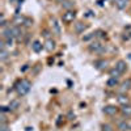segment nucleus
<instances>
[{"mask_svg":"<svg viewBox=\"0 0 131 131\" xmlns=\"http://www.w3.org/2000/svg\"><path fill=\"white\" fill-rule=\"evenodd\" d=\"M28 68H29V67H28V64H25V66H24V67H23V68H21V71H23V72H24V71H26Z\"/></svg>","mask_w":131,"mask_h":131,"instance_id":"473e14b6","label":"nucleus"},{"mask_svg":"<svg viewBox=\"0 0 131 131\" xmlns=\"http://www.w3.org/2000/svg\"><path fill=\"white\" fill-rule=\"evenodd\" d=\"M117 127H118L119 131H127V130H130V125L126 121H119L117 123Z\"/></svg>","mask_w":131,"mask_h":131,"instance_id":"2eb2a0df","label":"nucleus"},{"mask_svg":"<svg viewBox=\"0 0 131 131\" xmlns=\"http://www.w3.org/2000/svg\"><path fill=\"white\" fill-rule=\"evenodd\" d=\"M33 25V20L30 18V17H25V21H24V28H30Z\"/></svg>","mask_w":131,"mask_h":131,"instance_id":"5701e85b","label":"nucleus"},{"mask_svg":"<svg viewBox=\"0 0 131 131\" xmlns=\"http://www.w3.org/2000/svg\"><path fill=\"white\" fill-rule=\"evenodd\" d=\"M45 50H47L49 52H51V51H54L55 50V47H57V43H55V41H54L52 38H50V39H46V42H45Z\"/></svg>","mask_w":131,"mask_h":131,"instance_id":"423d86ee","label":"nucleus"},{"mask_svg":"<svg viewBox=\"0 0 131 131\" xmlns=\"http://www.w3.org/2000/svg\"><path fill=\"white\" fill-rule=\"evenodd\" d=\"M3 37L7 39V38H15L13 37V30H12V28L10 26H7V28H4V30H3Z\"/></svg>","mask_w":131,"mask_h":131,"instance_id":"ddd939ff","label":"nucleus"},{"mask_svg":"<svg viewBox=\"0 0 131 131\" xmlns=\"http://www.w3.org/2000/svg\"><path fill=\"white\" fill-rule=\"evenodd\" d=\"M42 36L45 37L46 39H50V36H51V31H50V30H47V29H45V30H42Z\"/></svg>","mask_w":131,"mask_h":131,"instance_id":"393cba45","label":"nucleus"},{"mask_svg":"<svg viewBox=\"0 0 131 131\" xmlns=\"http://www.w3.org/2000/svg\"><path fill=\"white\" fill-rule=\"evenodd\" d=\"M117 101H118V104L121 105V106H123V105H130V98H128L125 93H119V94L117 96Z\"/></svg>","mask_w":131,"mask_h":131,"instance_id":"39448f33","label":"nucleus"},{"mask_svg":"<svg viewBox=\"0 0 131 131\" xmlns=\"http://www.w3.org/2000/svg\"><path fill=\"white\" fill-rule=\"evenodd\" d=\"M0 26H3V28H5V26H7V20H5L4 15L0 16Z\"/></svg>","mask_w":131,"mask_h":131,"instance_id":"a878e982","label":"nucleus"},{"mask_svg":"<svg viewBox=\"0 0 131 131\" xmlns=\"http://www.w3.org/2000/svg\"><path fill=\"white\" fill-rule=\"evenodd\" d=\"M86 29V25L84 23H76L75 24V31L78 33V34H81V33H84V30Z\"/></svg>","mask_w":131,"mask_h":131,"instance_id":"4468645a","label":"nucleus"},{"mask_svg":"<svg viewBox=\"0 0 131 131\" xmlns=\"http://www.w3.org/2000/svg\"><path fill=\"white\" fill-rule=\"evenodd\" d=\"M24 21H25V17H24V16L15 15V17H13V24H15V26H23V25H24Z\"/></svg>","mask_w":131,"mask_h":131,"instance_id":"9b49d317","label":"nucleus"},{"mask_svg":"<svg viewBox=\"0 0 131 131\" xmlns=\"http://www.w3.org/2000/svg\"><path fill=\"white\" fill-rule=\"evenodd\" d=\"M9 107H10V110H17V109L20 107V102L17 100H12L9 102Z\"/></svg>","mask_w":131,"mask_h":131,"instance_id":"aec40b11","label":"nucleus"},{"mask_svg":"<svg viewBox=\"0 0 131 131\" xmlns=\"http://www.w3.org/2000/svg\"><path fill=\"white\" fill-rule=\"evenodd\" d=\"M106 66H107V60H105V59H98V60L94 62V67L97 70H100V71L101 70H105Z\"/></svg>","mask_w":131,"mask_h":131,"instance_id":"1a4fd4ad","label":"nucleus"},{"mask_svg":"<svg viewBox=\"0 0 131 131\" xmlns=\"http://www.w3.org/2000/svg\"><path fill=\"white\" fill-rule=\"evenodd\" d=\"M8 57H9V54H8L7 50H0V60L5 62V60L8 59Z\"/></svg>","mask_w":131,"mask_h":131,"instance_id":"412c9836","label":"nucleus"},{"mask_svg":"<svg viewBox=\"0 0 131 131\" xmlns=\"http://www.w3.org/2000/svg\"><path fill=\"white\" fill-rule=\"evenodd\" d=\"M57 2H58V3H60V4H62V3H64V2H66V0H57Z\"/></svg>","mask_w":131,"mask_h":131,"instance_id":"72a5a7b5","label":"nucleus"},{"mask_svg":"<svg viewBox=\"0 0 131 131\" xmlns=\"http://www.w3.org/2000/svg\"><path fill=\"white\" fill-rule=\"evenodd\" d=\"M102 131H113V128H112L110 125L105 123V125H102Z\"/></svg>","mask_w":131,"mask_h":131,"instance_id":"cd10ccee","label":"nucleus"},{"mask_svg":"<svg viewBox=\"0 0 131 131\" xmlns=\"http://www.w3.org/2000/svg\"><path fill=\"white\" fill-rule=\"evenodd\" d=\"M92 38H96L94 33H91V34H88V36H84V37H83V41H89V39H92Z\"/></svg>","mask_w":131,"mask_h":131,"instance_id":"bb28decb","label":"nucleus"},{"mask_svg":"<svg viewBox=\"0 0 131 131\" xmlns=\"http://www.w3.org/2000/svg\"><path fill=\"white\" fill-rule=\"evenodd\" d=\"M5 45L7 46H13V38H7L5 39Z\"/></svg>","mask_w":131,"mask_h":131,"instance_id":"c756f323","label":"nucleus"},{"mask_svg":"<svg viewBox=\"0 0 131 131\" xmlns=\"http://www.w3.org/2000/svg\"><path fill=\"white\" fill-rule=\"evenodd\" d=\"M94 36L97 38H105L106 37V33L104 30H97V31H94Z\"/></svg>","mask_w":131,"mask_h":131,"instance_id":"b1692460","label":"nucleus"},{"mask_svg":"<svg viewBox=\"0 0 131 131\" xmlns=\"http://www.w3.org/2000/svg\"><path fill=\"white\" fill-rule=\"evenodd\" d=\"M109 75H110V78H117V79H118L122 73L119 72V71H117L115 68H112V70H110V72H109Z\"/></svg>","mask_w":131,"mask_h":131,"instance_id":"4be33fe9","label":"nucleus"},{"mask_svg":"<svg viewBox=\"0 0 131 131\" xmlns=\"http://www.w3.org/2000/svg\"><path fill=\"white\" fill-rule=\"evenodd\" d=\"M130 130H131V126H130Z\"/></svg>","mask_w":131,"mask_h":131,"instance_id":"f704fd0d","label":"nucleus"},{"mask_svg":"<svg viewBox=\"0 0 131 131\" xmlns=\"http://www.w3.org/2000/svg\"><path fill=\"white\" fill-rule=\"evenodd\" d=\"M118 112H119V109H118L115 105H106V106H104V109H102V113L106 114V115H110V117L115 115Z\"/></svg>","mask_w":131,"mask_h":131,"instance_id":"20e7f679","label":"nucleus"},{"mask_svg":"<svg viewBox=\"0 0 131 131\" xmlns=\"http://www.w3.org/2000/svg\"><path fill=\"white\" fill-rule=\"evenodd\" d=\"M62 7H63L66 10H71V9L75 7V2H73V0H66L64 3H62Z\"/></svg>","mask_w":131,"mask_h":131,"instance_id":"f3484780","label":"nucleus"},{"mask_svg":"<svg viewBox=\"0 0 131 131\" xmlns=\"http://www.w3.org/2000/svg\"><path fill=\"white\" fill-rule=\"evenodd\" d=\"M42 49H45V46H43L39 41H34V42L31 43V50L34 51V52H41Z\"/></svg>","mask_w":131,"mask_h":131,"instance_id":"9d476101","label":"nucleus"},{"mask_svg":"<svg viewBox=\"0 0 131 131\" xmlns=\"http://www.w3.org/2000/svg\"><path fill=\"white\" fill-rule=\"evenodd\" d=\"M131 89V79H126L122 84H121V88H119V92L121 93H126L127 91Z\"/></svg>","mask_w":131,"mask_h":131,"instance_id":"0eeeda50","label":"nucleus"},{"mask_svg":"<svg viewBox=\"0 0 131 131\" xmlns=\"http://www.w3.org/2000/svg\"><path fill=\"white\" fill-rule=\"evenodd\" d=\"M119 112H121L123 115H126V117H130L131 115V105H123V106H121Z\"/></svg>","mask_w":131,"mask_h":131,"instance_id":"dca6fc26","label":"nucleus"},{"mask_svg":"<svg viewBox=\"0 0 131 131\" xmlns=\"http://www.w3.org/2000/svg\"><path fill=\"white\" fill-rule=\"evenodd\" d=\"M76 18V12L73 9H71V10H66V12L63 13V16H62V21L64 24H71V23H73V20Z\"/></svg>","mask_w":131,"mask_h":131,"instance_id":"7ed1b4c3","label":"nucleus"},{"mask_svg":"<svg viewBox=\"0 0 131 131\" xmlns=\"http://www.w3.org/2000/svg\"><path fill=\"white\" fill-rule=\"evenodd\" d=\"M30 86H31V83H30L29 80H26V79H23V80H20V81L16 84L15 88H16L18 96H25V94L29 93Z\"/></svg>","mask_w":131,"mask_h":131,"instance_id":"f257e3e1","label":"nucleus"},{"mask_svg":"<svg viewBox=\"0 0 131 131\" xmlns=\"http://www.w3.org/2000/svg\"><path fill=\"white\" fill-rule=\"evenodd\" d=\"M67 117H68V119H70V121H72V119H75V113H73V112H68Z\"/></svg>","mask_w":131,"mask_h":131,"instance_id":"7c9ffc66","label":"nucleus"},{"mask_svg":"<svg viewBox=\"0 0 131 131\" xmlns=\"http://www.w3.org/2000/svg\"><path fill=\"white\" fill-rule=\"evenodd\" d=\"M117 71H119L121 73H123V72H126V70H127V64H126V62L125 60H118L117 63H115V67H114Z\"/></svg>","mask_w":131,"mask_h":131,"instance_id":"6e6552de","label":"nucleus"},{"mask_svg":"<svg viewBox=\"0 0 131 131\" xmlns=\"http://www.w3.org/2000/svg\"><path fill=\"white\" fill-rule=\"evenodd\" d=\"M127 5H128V0H115V7H117L119 10L126 9Z\"/></svg>","mask_w":131,"mask_h":131,"instance_id":"f8f14e48","label":"nucleus"},{"mask_svg":"<svg viewBox=\"0 0 131 131\" xmlns=\"http://www.w3.org/2000/svg\"><path fill=\"white\" fill-rule=\"evenodd\" d=\"M113 131H115V130H113Z\"/></svg>","mask_w":131,"mask_h":131,"instance_id":"c9c22d12","label":"nucleus"},{"mask_svg":"<svg viewBox=\"0 0 131 131\" xmlns=\"http://www.w3.org/2000/svg\"><path fill=\"white\" fill-rule=\"evenodd\" d=\"M52 29H54V33L57 36H60V25L57 20H52Z\"/></svg>","mask_w":131,"mask_h":131,"instance_id":"6ab92c4d","label":"nucleus"},{"mask_svg":"<svg viewBox=\"0 0 131 131\" xmlns=\"http://www.w3.org/2000/svg\"><path fill=\"white\" fill-rule=\"evenodd\" d=\"M88 50L91 51V52H97V54H101V52H104V50H105V47H104V45L100 42V41H93L91 45L88 46Z\"/></svg>","mask_w":131,"mask_h":131,"instance_id":"f03ea898","label":"nucleus"},{"mask_svg":"<svg viewBox=\"0 0 131 131\" xmlns=\"http://www.w3.org/2000/svg\"><path fill=\"white\" fill-rule=\"evenodd\" d=\"M0 131H10V130L8 128L7 123H2V125H0Z\"/></svg>","mask_w":131,"mask_h":131,"instance_id":"c85d7f7f","label":"nucleus"},{"mask_svg":"<svg viewBox=\"0 0 131 131\" xmlns=\"http://www.w3.org/2000/svg\"><path fill=\"white\" fill-rule=\"evenodd\" d=\"M91 16H93V12H92V10H88L86 15H85V17H91Z\"/></svg>","mask_w":131,"mask_h":131,"instance_id":"2f4dec72","label":"nucleus"},{"mask_svg":"<svg viewBox=\"0 0 131 131\" xmlns=\"http://www.w3.org/2000/svg\"><path fill=\"white\" fill-rule=\"evenodd\" d=\"M118 83H119V81H118L117 78H110V79L106 81V85L109 86V88H114V86L118 85Z\"/></svg>","mask_w":131,"mask_h":131,"instance_id":"a211bd4d","label":"nucleus"}]
</instances>
